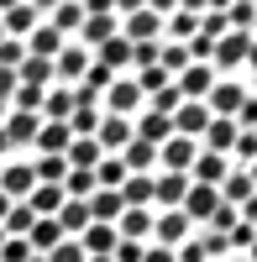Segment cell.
Masks as SVG:
<instances>
[{
  "label": "cell",
  "mask_w": 257,
  "mask_h": 262,
  "mask_svg": "<svg viewBox=\"0 0 257 262\" xmlns=\"http://www.w3.org/2000/svg\"><path fill=\"white\" fill-rule=\"evenodd\" d=\"M242 100H247V84H237V79H216V90L205 95V111L216 116V121H237Z\"/></svg>",
  "instance_id": "6da1fadb"
},
{
  "label": "cell",
  "mask_w": 257,
  "mask_h": 262,
  "mask_svg": "<svg viewBox=\"0 0 257 262\" xmlns=\"http://www.w3.org/2000/svg\"><path fill=\"white\" fill-rule=\"evenodd\" d=\"M184 242H189V221H184V210H158V215H153V247L179 252Z\"/></svg>",
  "instance_id": "7a4b0ae2"
},
{
  "label": "cell",
  "mask_w": 257,
  "mask_h": 262,
  "mask_svg": "<svg viewBox=\"0 0 257 262\" xmlns=\"http://www.w3.org/2000/svg\"><path fill=\"white\" fill-rule=\"evenodd\" d=\"M121 32V16L116 11H84V27H79V48L90 53V48H100V42H111Z\"/></svg>",
  "instance_id": "3957f363"
},
{
  "label": "cell",
  "mask_w": 257,
  "mask_h": 262,
  "mask_svg": "<svg viewBox=\"0 0 257 262\" xmlns=\"http://www.w3.org/2000/svg\"><path fill=\"white\" fill-rule=\"evenodd\" d=\"M195 158H200V142H189V137H168V142L158 147V168H163V173H189Z\"/></svg>",
  "instance_id": "277c9868"
},
{
  "label": "cell",
  "mask_w": 257,
  "mask_h": 262,
  "mask_svg": "<svg viewBox=\"0 0 257 262\" xmlns=\"http://www.w3.org/2000/svg\"><path fill=\"white\" fill-rule=\"evenodd\" d=\"M210 121H216V116L205 111V100H184L179 111H174V137H189V142H200Z\"/></svg>",
  "instance_id": "5b68a950"
},
{
  "label": "cell",
  "mask_w": 257,
  "mask_h": 262,
  "mask_svg": "<svg viewBox=\"0 0 257 262\" xmlns=\"http://www.w3.org/2000/svg\"><path fill=\"white\" fill-rule=\"evenodd\" d=\"M216 79H221V74L210 69V63H189V69L174 79V90H179L184 100H205L210 90H216Z\"/></svg>",
  "instance_id": "8992f818"
},
{
  "label": "cell",
  "mask_w": 257,
  "mask_h": 262,
  "mask_svg": "<svg viewBox=\"0 0 257 262\" xmlns=\"http://www.w3.org/2000/svg\"><path fill=\"white\" fill-rule=\"evenodd\" d=\"M126 142H132V121L121 116H100V131H95V147L105 152V158H121Z\"/></svg>",
  "instance_id": "52a82bcc"
},
{
  "label": "cell",
  "mask_w": 257,
  "mask_h": 262,
  "mask_svg": "<svg viewBox=\"0 0 257 262\" xmlns=\"http://www.w3.org/2000/svg\"><path fill=\"white\" fill-rule=\"evenodd\" d=\"M189 194V173H153V205L158 210H179Z\"/></svg>",
  "instance_id": "ba28073f"
},
{
  "label": "cell",
  "mask_w": 257,
  "mask_h": 262,
  "mask_svg": "<svg viewBox=\"0 0 257 262\" xmlns=\"http://www.w3.org/2000/svg\"><path fill=\"white\" fill-rule=\"evenodd\" d=\"M184 221L195 226V221H210V215L221 210V189H205V184H189V194H184Z\"/></svg>",
  "instance_id": "9c48e42d"
},
{
  "label": "cell",
  "mask_w": 257,
  "mask_h": 262,
  "mask_svg": "<svg viewBox=\"0 0 257 262\" xmlns=\"http://www.w3.org/2000/svg\"><path fill=\"white\" fill-rule=\"evenodd\" d=\"M32 189H37V173H32V163H11V168H0V194H6L11 205H21Z\"/></svg>",
  "instance_id": "30bf717a"
},
{
  "label": "cell",
  "mask_w": 257,
  "mask_h": 262,
  "mask_svg": "<svg viewBox=\"0 0 257 262\" xmlns=\"http://www.w3.org/2000/svg\"><path fill=\"white\" fill-rule=\"evenodd\" d=\"M84 69H90V53H84L79 42H63V53L53 58V79H58V84H79Z\"/></svg>",
  "instance_id": "8fae6325"
},
{
  "label": "cell",
  "mask_w": 257,
  "mask_h": 262,
  "mask_svg": "<svg viewBox=\"0 0 257 262\" xmlns=\"http://www.w3.org/2000/svg\"><path fill=\"white\" fill-rule=\"evenodd\" d=\"M126 42H163V16L158 11H126V32H121Z\"/></svg>",
  "instance_id": "7c38bea8"
},
{
  "label": "cell",
  "mask_w": 257,
  "mask_h": 262,
  "mask_svg": "<svg viewBox=\"0 0 257 262\" xmlns=\"http://www.w3.org/2000/svg\"><path fill=\"white\" fill-rule=\"evenodd\" d=\"M37 27H42V11H37V6H11V11H0V32L16 37V42H27Z\"/></svg>",
  "instance_id": "4fadbf2b"
},
{
  "label": "cell",
  "mask_w": 257,
  "mask_h": 262,
  "mask_svg": "<svg viewBox=\"0 0 257 262\" xmlns=\"http://www.w3.org/2000/svg\"><path fill=\"white\" fill-rule=\"evenodd\" d=\"M69 142H74V131H69V121H42L37 126V152L42 158H63V152H69Z\"/></svg>",
  "instance_id": "5bb4252c"
},
{
  "label": "cell",
  "mask_w": 257,
  "mask_h": 262,
  "mask_svg": "<svg viewBox=\"0 0 257 262\" xmlns=\"http://www.w3.org/2000/svg\"><path fill=\"white\" fill-rule=\"evenodd\" d=\"M105 105H111V116L132 121V111H142V90H137V79H116L111 90H105Z\"/></svg>",
  "instance_id": "9a60e30c"
},
{
  "label": "cell",
  "mask_w": 257,
  "mask_h": 262,
  "mask_svg": "<svg viewBox=\"0 0 257 262\" xmlns=\"http://www.w3.org/2000/svg\"><path fill=\"white\" fill-rule=\"evenodd\" d=\"M153 215H158V210H126L121 221H116V236H121V242L147 247V242H153Z\"/></svg>",
  "instance_id": "2e32d148"
},
{
  "label": "cell",
  "mask_w": 257,
  "mask_h": 262,
  "mask_svg": "<svg viewBox=\"0 0 257 262\" xmlns=\"http://www.w3.org/2000/svg\"><path fill=\"white\" fill-rule=\"evenodd\" d=\"M231 173V158H216V152H200L195 168H189V184H205V189H221V179Z\"/></svg>",
  "instance_id": "e0dca14e"
},
{
  "label": "cell",
  "mask_w": 257,
  "mask_h": 262,
  "mask_svg": "<svg viewBox=\"0 0 257 262\" xmlns=\"http://www.w3.org/2000/svg\"><path fill=\"white\" fill-rule=\"evenodd\" d=\"M84 205H90V221H95V226H116L121 215H126V205H121V194H116V189H95Z\"/></svg>",
  "instance_id": "ac0fdd59"
},
{
  "label": "cell",
  "mask_w": 257,
  "mask_h": 262,
  "mask_svg": "<svg viewBox=\"0 0 257 262\" xmlns=\"http://www.w3.org/2000/svg\"><path fill=\"white\" fill-rule=\"evenodd\" d=\"M237 147V121H210L205 137H200V152H216V158H231Z\"/></svg>",
  "instance_id": "d6986e66"
},
{
  "label": "cell",
  "mask_w": 257,
  "mask_h": 262,
  "mask_svg": "<svg viewBox=\"0 0 257 262\" xmlns=\"http://www.w3.org/2000/svg\"><path fill=\"white\" fill-rule=\"evenodd\" d=\"M132 137L147 142V147H163L168 137H174V121H168V116H153V111H142V121H132Z\"/></svg>",
  "instance_id": "ffe728a7"
},
{
  "label": "cell",
  "mask_w": 257,
  "mask_h": 262,
  "mask_svg": "<svg viewBox=\"0 0 257 262\" xmlns=\"http://www.w3.org/2000/svg\"><path fill=\"white\" fill-rule=\"evenodd\" d=\"M252 194H257V189H252V179H247V168H231L226 179H221V205H226V210H242Z\"/></svg>",
  "instance_id": "44dd1931"
},
{
  "label": "cell",
  "mask_w": 257,
  "mask_h": 262,
  "mask_svg": "<svg viewBox=\"0 0 257 262\" xmlns=\"http://www.w3.org/2000/svg\"><path fill=\"white\" fill-rule=\"evenodd\" d=\"M126 210H147L153 205V173H126V184L116 189Z\"/></svg>",
  "instance_id": "7402d4cb"
},
{
  "label": "cell",
  "mask_w": 257,
  "mask_h": 262,
  "mask_svg": "<svg viewBox=\"0 0 257 262\" xmlns=\"http://www.w3.org/2000/svg\"><path fill=\"white\" fill-rule=\"evenodd\" d=\"M37 126H42V116H21V111H11L6 121H0V131H6V142H11V147L37 142Z\"/></svg>",
  "instance_id": "603a6c76"
},
{
  "label": "cell",
  "mask_w": 257,
  "mask_h": 262,
  "mask_svg": "<svg viewBox=\"0 0 257 262\" xmlns=\"http://www.w3.org/2000/svg\"><path fill=\"white\" fill-rule=\"evenodd\" d=\"M95 63H100V69H111V74H121L126 63H132V42L116 32L111 42H100V48H95Z\"/></svg>",
  "instance_id": "cb8c5ba5"
},
{
  "label": "cell",
  "mask_w": 257,
  "mask_h": 262,
  "mask_svg": "<svg viewBox=\"0 0 257 262\" xmlns=\"http://www.w3.org/2000/svg\"><path fill=\"white\" fill-rule=\"evenodd\" d=\"M53 221H58L63 236H84V231H90V205H84V200H63V210L53 215Z\"/></svg>",
  "instance_id": "d4e9b609"
},
{
  "label": "cell",
  "mask_w": 257,
  "mask_h": 262,
  "mask_svg": "<svg viewBox=\"0 0 257 262\" xmlns=\"http://www.w3.org/2000/svg\"><path fill=\"white\" fill-rule=\"evenodd\" d=\"M69 116H74V90L69 84H53L42 95V121H69Z\"/></svg>",
  "instance_id": "484cf974"
},
{
  "label": "cell",
  "mask_w": 257,
  "mask_h": 262,
  "mask_svg": "<svg viewBox=\"0 0 257 262\" xmlns=\"http://www.w3.org/2000/svg\"><path fill=\"white\" fill-rule=\"evenodd\" d=\"M116 242H121L116 226H95V221H90V231H84V242H79V247H84V257H111Z\"/></svg>",
  "instance_id": "4316f807"
},
{
  "label": "cell",
  "mask_w": 257,
  "mask_h": 262,
  "mask_svg": "<svg viewBox=\"0 0 257 262\" xmlns=\"http://www.w3.org/2000/svg\"><path fill=\"white\" fill-rule=\"evenodd\" d=\"M58 53H63V37H58V32L48 27V21H42V27H37V32L27 37V58H48V63H53Z\"/></svg>",
  "instance_id": "83f0119b"
},
{
  "label": "cell",
  "mask_w": 257,
  "mask_h": 262,
  "mask_svg": "<svg viewBox=\"0 0 257 262\" xmlns=\"http://www.w3.org/2000/svg\"><path fill=\"white\" fill-rule=\"evenodd\" d=\"M121 163H126V173H153L158 168V147H147V142H126V152H121Z\"/></svg>",
  "instance_id": "f1b7e54d"
},
{
  "label": "cell",
  "mask_w": 257,
  "mask_h": 262,
  "mask_svg": "<svg viewBox=\"0 0 257 262\" xmlns=\"http://www.w3.org/2000/svg\"><path fill=\"white\" fill-rule=\"evenodd\" d=\"M163 32H168V42H189L200 32V16L195 11H179V16H163Z\"/></svg>",
  "instance_id": "f546056e"
},
{
  "label": "cell",
  "mask_w": 257,
  "mask_h": 262,
  "mask_svg": "<svg viewBox=\"0 0 257 262\" xmlns=\"http://www.w3.org/2000/svg\"><path fill=\"white\" fill-rule=\"evenodd\" d=\"M252 242H257V226H247L242 215H237V226L226 231V252H231V257H247V252H252Z\"/></svg>",
  "instance_id": "4dcf8cb0"
},
{
  "label": "cell",
  "mask_w": 257,
  "mask_h": 262,
  "mask_svg": "<svg viewBox=\"0 0 257 262\" xmlns=\"http://www.w3.org/2000/svg\"><path fill=\"white\" fill-rule=\"evenodd\" d=\"M48 27H53L58 37H63V32H79V27H84V6H53V11H48Z\"/></svg>",
  "instance_id": "1f68e13d"
},
{
  "label": "cell",
  "mask_w": 257,
  "mask_h": 262,
  "mask_svg": "<svg viewBox=\"0 0 257 262\" xmlns=\"http://www.w3.org/2000/svg\"><path fill=\"white\" fill-rule=\"evenodd\" d=\"M179 105H184V95L174 90V84H163L158 95H147V111H153V116H168V121H174V111H179Z\"/></svg>",
  "instance_id": "d6a6232c"
},
{
  "label": "cell",
  "mask_w": 257,
  "mask_h": 262,
  "mask_svg": "<svg viewBox=\"0 0 257 262\" xmlns=\"http://www.w3.org/2000/svg\"><path fill=\"white\" fill-rule=\"evenodd\" d=\"M32 173H37V184H63L69 163H63V158H37V163H32Z\"/></svg>",
  "instance_id": "836d02e7"
},
{
  "label": "cell",
  "mask_w": 257,
  "mask_h": 262,
  "mask_svg": "<svg viewBox=\"0 0 257 262\" xmlns=\"http://www.w3.org/2000/svg\"><path fill=\"white\" fill-rule=\"evenodd\" d=\"M231 158H237V168H252V163H257V131H237Z\"/></svg>",
  "instance_id": "e575fe53"
},
{
  "label": "cell",
  "mask_w": 257,
  "mask_h": 262,
  "mask_svg": "<svg viewBox=\"0 0 257 262\" xmlns=\"http://www.w3.org/2000/svg\"><path fill=\"white\" fill-rule=\"evenodd\" d=\"M21 63H27V42H16V37H6V42H0V69H6V74H16Z\"/></svg>",
  "instance_id": "d590c367"
},
{
  "label": "cell",
  "mask_w": 257,
  "mask_h": 262,
  "mask_svg": "<svg viewBox=\"0 0 257 262\" xmlns=\"http://www.w3.org/2000/svg\"><path fill=\"white\" fill-rule=\"evenodd\" d=\"M257 27V11L252 6H231L226 11V32H252Z\"/></svg>",
  "instance_id": "8d00e7d4"
},
{
  "label": "cell",
  "mask_w": 257,
  "mask_h": 262,
  "mask_svg": "<svg viewBox=\"0 0 257 262\" xmlns=\"http://www.w3.org/2000/svg\"><path fill=\"white\" fill-rule=\"evenodd\" d=\"M69 131H74V137H95V131H100V111H74Z\"/></svg>",
  "instance_id": "74e56055"
},
{
  "label": "cell",
  "mask_w": 257,
  "mask_h": 262,
  "mask_svg": "<svg viewBox=\"0 0 257 262\" xmlns=\"http://www.w3.org/2000/svg\"><path fill=\"white\" fill-rule=\"evenodd\" d=\"M200 37L221 42V37H226V11H205V16H200Z\"/></svg>",
  "instance_id": "f35d334b"
},
{
  "label": "cell",
  "mask_w": 257,
  "mask_h": 262,
  "mask_svg": "<svg viewBox=\"0 0 257 262\" xmlns=\"http://www.w3.org/2000/svg\"><path fill=\"white\" fill-rule=\"evenodd\" d=\"M158 48H163V42H137V48H132L137 74H142V69H158Z\"/></svg>",
  "instance_id": "ab89813d"
},
{
  "label": "cell",
  "mask_w": 257,
  "mask_h": 262,
  "mask_svg": "<svg viewBox=\"0 0 257 262\" xmlns=\"http://www.w3.org/2000/svg\"><path fill=\"white\" fill-rule=\"evenodd\" d=\"M42 262H84V247H79V242H58Z\"/></svg>",
  "instance_id": "60d3db41"
},
{
  "label": "cell",
  "mask_w": 257,
  "mask_h": 262,
  "mask_svg": "<svg viewBox=\"0 0 257 262\" xmlns=\"http://www.w3.org/2000/svg\"><path fill=\"white\" fill-rule=\"evenodd\" d=\"M111 262H142V247H137V242H116Z\"/></svg>",
  "instance_id": "b9f144b4"
},
{
  "label": "cell",
  "mask_w": 257,
  "mask_h": 262,
  "mask_svg": "<svg viewBox=\"0 0 257 262\" xmlns=\"http://www.w3.org/2000/svg\"><path fill=\"white\" fill-rule=\"evenodd\" d=\"M142 262H174V252L168 247H142Z\"/></svg>",
  "instance_id": "7bdbcfd3"
},
{
  "label": "cell",
  "mask_w": 257,
  "mask_h": 262,
  "mask_svg": "<svg viewBox=\"0 0 257 262\" xmlns=\"http://www.w3.org/2000/svg\"><path fill=\"white\" fill-rule=\"evenodd\" d=\"M11 95H16V74H6V69H0V100L11 105Z\"/></svg>",
  "instance_id": "ee69618b"
},
{
  "label": "cell",
  "mask_w": 257,
  "mask_h": 262,
  "mask_svg": "<svg viewBox=\"0 0 257 262\" xmlns=\"http://www.w3.org/2000/svg\"><path fill=\"white\" fill-rule=\"evenodd\" d=\"M237 215H242V221H247V226H257V194H252V200H247V205H242Z\"/></svg>",
  "instance_id": "f6af8a7d"
},
{
  "label": "cell",
  "mask_w": 257,
  "mask_h": 262,
  "mask_svg": "<svg viewBox=\"0 0 257 262\" xmlns=\"http://www.w3.org/2000/svg\"><path fill=\"white\" fill-rule=\"evenodd\" d=\"M242 63H252V69H257V32H252V42H247V58Z\"/></svg>",
  "instance_id": "bcb514c9"
},
{
  "label": "cell",
  "mask_w": 257,
  "mask_h": 262,
  "mask_svg": "<svg viewBox=\"0 0 257 262\" xmlns=\"http://www.w3.org/2000/svg\"><path fill=\"white\" fill-rule=\"evenodd\" d=\"M247 262H257V242H252V252H247Z\"/></svg>",
  "instance_id": "7dc6e473"
},
{
  "label": "cell",
  "mask_w": 257,
  "mask_h": 262,
  "mask_svg": "<svg viewBox=\"0 0 257 262\" xmlns=\"http://www.w3.org/2000/svg\"><path fill=\"white\" fill-rule=\"evenodd\" d=\"M84 262H111V257H84Z\"/></svg>",
  "instance_id": "c3c4849f"
},
{
  "label": "cell",
  "mask_w": 257,
  "mask_h": 262,
  "mask_svg": "<svg viewBox=\"0 0 257 262\" xmlns=\"http://www.w3.org/2000/svg\"><path fill=\"white\" fill-rule=\"evenodd\" d=\"M0 121H6V100H0Z\"/></svg>",
  "instance_id": "681fc988"
},
{
  "label": "cell",
  "mask_w": 257,
  "mask_h": 262,
  "mask_svg": "<svg viewBox=\"0 0 257 262\" xmlns=\"http://www.w3.org/2000/svg\"><path fill=\"white\" fill-rule=\"evenodd\" d=\"M226 262H247V257H226Z\"/></svg>",
  "instance_id": "f907efd6"
},
{
  "label": "cell",
  "mask_w": 257,
  "mask_h": 262,
  "mask_svg": "<svg viewBox=\"0 0 257 262\" xmlns=\"http://www.w3.org/2000/svg\"><path fill=\"white\" fill-rule=\"evenodd\" d=\"M0 247H6V231H0Z\"/></svg>",
  "instance_id": "816d5d0a"
},
{
  "label": "cell",
  "mask_w": 257,
  "mask_h": 262,
  "mask_svg": "<svg viewBox=\"0 0 257 262\" xmlns=\"http://www.w3.org/2000/svg\"><path fill=\"white\" fill-rule=\"evenodd\" d=\"M27 262H42V257H27Z\"/></svg>",
  "instance_id": "f5cc1de1"
},
{
  "label": "cell",
  "mask_w": 257,
  "mask_h": 262,
  "mask_svg": "<svg viewBox=\"0 0 257 262\" xmlns=\"http://www.w3.org/2000/svg\"><path fill=\"white\" fill-rule=\"evenodd\" d=\"M0 42H6V32H0Z\"/></svg>",
  "instance_id": "db71d44e"
}]
</instances>
